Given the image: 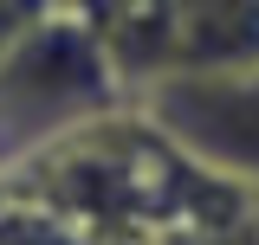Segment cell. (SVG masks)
Instances as JSON below:
<instances>
[{"label": "cell", "mask_w": 259, "mask_h": 245, "mask_svg": "<svg viewBox=\"0 0 259 245\" xmlns=\"http://www.w3.org/2000/svg\"><path fill=\"white\" fill-rule=\"evenodd\" d=\"M130 103L136 97L110 65L104 39L91 32V20L71 0H59L0 52V174L39 161L46 149L84 136L91 122Z\"/></svg>", "instance_id": "cell-1"}, {"label": "cell", "mask_w": 259, "mask_h": 245, "mask_svg": "<svg viewBox=\"0 0 259 245\" xmlns=\"http://www.w3.org/2000/svg\"><path fill=\"white\" fill-rule=\"evenodd\" d=\"M123 71L130 97L168 78L259 58V0H71Z\"/></svg>", "instance_id": "cell-2"}, {"label": "cell", "mask_w": 259, "mask_h": 245, "mask_svg": "<svg viewBox=\"0 0 259 245\" xmlns=\"http://www.w3.org/2000/svg\"><path fill=\"white\" fill-rule=\"evenodd\" d=\"M136 110L182 155H194L214 181H227L259 207V58L149 84L136 97Z\"/></svg>", "instance_id": "cell-3"}, {"label": "cell", "mask_w": 259, "mask_h": 245, "mask_svg": "<svg viewBox=\"0 0 259 245\" xmlns=\"http://www.w3.org/2000/svg\"><path fill=\"white\" fill-rule=\"evenodd\" d=\"M175 245H259V213H240V219H221V226H201Z\"/></svg>", "instance_id": "cell-4"}, {"label": "cell", "mask_w": 259, "mask_h": 245, "mask_svg": "<svg viewBox=\"0 0 259 245\" xmlns=\"http://www.w3.org/2000/svg\"><path fill=\"white\" fill-rule=\"evenodd\" d=\"M52 7H59V0H0V52L13 45V39L39 20V13H52Z\"/></svg>", "instance_id": "cell-5"}]
</instances>
